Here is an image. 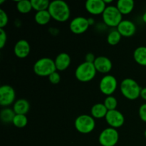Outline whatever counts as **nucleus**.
Returning <instances> with one entry per match:
<instances>
[{
	"label": "nucleus",
	"instance_id": "1",
	"mask_svg": "<svg viewBox=\"0 0 146 146\" xmlns=\"http://www.w3.org/2000/svg\"><path fill=\"white\" fill-rule=\"evenodd\" d=\"M53 19L58 22H65L69 19L71 11L68 4L62 0H54L50 2L48 9Z\"/></svg>",
	"mask_w": 146,
	"mask_h": 146
},
{
	"label": "nucleus",
	"instance_id": "2",
	"mask_svg": "<svg viewBox=\"0 0 146 146\" xmlns=\"http://www.w3.org/2000/svg\"><path fill=\"white\" fill-rule=\"evenodd\" d=\"M120 89L121 94L125 98L131 101H134L140 97L142 88L135 80L126 78L121 81Z\"/></svg>",
	"mask_w": 146,
	"mask_h": 146
},
{
	"label": "nucleus",
	"instance_id": "3",
	"mask_svg": "<svg viewBox=\"0 0 146 146\" xmlns=\"http://www.w3.org/2000/svg\"><path fill=\"white\" fill-rule=\"evenodd\" d=\"M33 69L35 74L41 77H48L51 74L57 71L54 60L48 57H44L37 60Z\"/></svg>",
	"mask_w": 146,
	"mask_h": 146
},
{
	"label": "nucleus",
	"instance_id": "4",
	"mask_svg": "<svg viewBox=\"0 0 146 146\" xmlns=\"http://www.w3.org/2000/svg\"><path fill=\"white\" fill-rule=\"evenodd\" d=\"M96 72L97 71L94 66V63L84 61L76 68L75 76L78 81L86 83L92 81L95 78Z\"/></svg>",
	"mask_w": 146,
	"mask_h": 146
},
{
	"label": "nucleus",
	"instance_id": "5",
	"mask_svg": "<svg viewBox=\"0 0 146 146\" xmlns=\"http://www.w3.org/2000/svg\"><path fill=\"white\" fill-rule=\"evenodd\" d=\"M103 21L106 26L116 27L123 21V15L115 6H107L102 14Z\"/></svg>",
	"mask_w": 146,
	"mask_h": 146
},
{
	"label": "nucleus",
	"instance_id": "6",
	"mask_svg": "<svg viewBox=\"0 0 146 146\" xmlns=\"http://www.w3.org/2000/svg\"><path fill=\"white\" fill-rule=\"evenodd\" d=\"M74 126L76 131L82 134H88L96 127V121L91 115L82 114L76 118Z\"/></svg>",
	"mask_w": 146,
	"mask_h": 146
},
{
	"label": "nucleus",
	"instance_id": "7",
	"mask_svg": "<svg viewBox=\"0 0 146 146\" xmlns=\"http://www.w3.org/2000/svg\"><path fill=\"white\" fill-rule=\"evenodd\" d=\"M119 140V133L115 128H107L101 131L98 142L102 146H115Z\"/></svg>",
	"mask_w": 146,
	"mask_h": 146
},
{
	"label": "nucleus",
	"instance_id": "8",
	"mask_svg": "<svg viewBox=\"0 0 146 146\" xmlns=\"http://www.w3.org/2000/svg\"><path fill=\"white\" fill-rule=\"evenodd\" d=\"M118 86V81L115 76L110 74L105 75L99 83V89L104 95L112 96Z\"/></svg>",
	"mask_w": 146,
	"mask_h": 146
},
{
	"label": "nucleus",
	"instance_id": "9",
	"mask_svg": "<svg viewBox=\"0 0 146 146\" xmlns=\"http://www.w3.org/2000/svg\"><path fill=\"white\" fill-rule=\"evenodd\" d=\"M16 93L13 87L10 85H2L0 87V105L8 107L14 104Z\"/></svg>",
	"mask_w": 146,
	"mask_h": 146
},
{
	"label": "nucleus",
	"instance_id": "10",
	"mask_svg": "<svg viewBox=\"0 0 146 146\" xmlns=\"http://www.w3.org/2000/svg\"><path fill=\"white\" fill-rule=\"evenodd\" d=\"M106 121L111 128H118L125 123V117L123 114L118 110L108 111L105 117Z\"/></svg>",
	"mask_w": 146,
	"mask_h": 146
},
{
	"label": "nucleus",
	"instance_id": "11",
	"mask_svg": "<svg viewBox=\"0 0 146 146\" xmlns=\"http://www.w3.org/2000/svg\"><path fill=\"white\" fill-rule=\"evenodd\" d=\"M88 19L84 17H76L70 22L69 28L75 34H81L88 30L89 27Z\"/></svg>",
	"mask_w": 146,
	"mask_h": 146
},
{
	"label": "nucleus",
	"instance_id": "12",
	"mask_svg": "<svg viewBox=\"0 0 146 146\" xmlns=\"http://www.w3.org/2000/svg\"><path fill=\"white\" fill-rule=\"evenodd\" d=\"M106 7L104 0H88L85 3L86 9L92 15L103 14Z\"/></svg>",
	"mask_w": 146,
	"mask_h": 146
},
{
	"label": "nucleus",
	"instance_id": "13",
	"mask_svg": "<svg viewBox=\"0 0 146 146\" xmlns=\"http://www.w3.org/2000/svg\"><path fill=\"white\" fill-rule=\"evenodd\" d=\"M116 29L123 37H131L133 36L136 32V26L130 20H123L119 25L117 27Z\"/></svg>",
	"mask_w": 146,
	"mask_h": 146
},
{
	"label": "nucleus",
	"instance_id": "14",
	"mask_svg": "<svg viewBox=\"0 0 146 146\" xmlns=\"http://www.w3.org/2000/svg\"><path fill=\"white\" fill-rule=\"evenodd\" d=\"M94 64L96 71L101 74H108L111 71L113 67V64L111 60L104 56L96 57Z\"/></svg>",
	"mask_w": 146,
	"mask_h": 146
},
{
	"label": "nucleus",
	"instance_id": "15",
	"mask_svg": "<svg viewBox=\"0 0 146 146\" xmlns=\"http://www.w3.org/2000/svg\"><path fill=\"white\" fill-rule=\"evenodd\" d=\"M31 51L30 44L27 40L20 39L15 44L14 47V53L17 57L19 58H25L29 54Z\"/></svg>",
	"mask_w": 146,
	"mask_h": 146
},
{
	"label": "nucleus",
	"instance_id": "16",
	"mask_svg": "<svg viewBox=\"0 0 146 146\" xmlns=\"http://www.w3.org/2000/svg\"><path fill=\"white\" fill-rule=\"evenodd\" d=\"M54 62H55L56 68L57 71H63L66 70L69 67L71 62V59L70 56L67 53L63 52L60 53L58 55H57L55 60H54Z\"/></svg>",
	"mask_w": 146,
	"mask_h": 146
},
{
	"label": "nucleus",
	"instance_id": "17",
	"mask_svg": "<svg viewBox=\"0 0 146 146\" xmlns=\"http://www.w3.org/2000/svg\"><path fill=\"white\" fill-rule=\"evenodd\" d=\"M134 6L135 2L133 0H118L115 7L122 15H127L132 12Z\"/></svg>",
	"mask_w": 146,
	"mask_h": 146
},
{
	"label": "nucleus",
	"instance_id": "18",
	"mask_svg": "<svg viewBox=\"0 0 146 146\" xmlns=\"http://www.w3.org/2000/svg\"><path fill=\"white\" fill-rule=\"evenodd\" d=\"M30 104L26 99H19L14 102L13 105V110L16 114L26 115L29 111Z\"/></svg>",
	"mask_w": 146,
	"mask_h": 146
},
{
	"label": "nucleus",
	"instance_id": "19",
	"mask_svg": "<svg viewBox=\"0 0 146 146\" xmlns=\"http://www.w3.org/2000/svg\"><path fill=\"white\" fill-rule=\"evenodd\" d=\"M108 109L102 103H98V104H94L91 109V116L94 118H105L108 113Z\"/></svg>",
	"mask_w": 146,
	"mask_h": 146
},
{
	"label": "nucleus",
	"instance_id": "20",
	"mask_svg": "<svg viewBox=\"0 0 146 146\" xmlns=\"http://www.w3.org/2000/svg\"><path fill=\"white\" fill-rule=\"evenodd\" d=\"M133 58L135 62L143 66H146V46H142L135 49Z\"/></svg>",
	"mask_w": 146,
	"mask_h": 146
},
{
	"label": "nucleus",
	"instance_id": "21",
	"mask_svg": "<svg viewBox=\"0 0 146 146\" xmlns=\"http://www.w3.org/2000/svg\"><path fill=\"white\" fill-rule=\"evenodd\" d=\"M51 19L52 18H51V14L48 12V10L36 11L35 16H34V20H35L36 23L41 26H44L48 24Z\"/></svg>",
	"mask_w": 146,
	"mask_h": 146
},
{
	"label": "nucleus",
	"instance_id": "22",
	"mask_svg": "<svg viewBox=\"0 0 146 146\" xmlns=\"http://www.w3.org/2000/svg\"><path fill=\"white\" fill-rule=\"evenodd\" d=\"M16 115L15 112L14 111L13 108H5L1 109L0 112V118L1 121L4 123H12L13 120H14V116Z\"/></svg>",
	"mask_w": 146,
	"mask_h": 146
},
{
	"label": "nucleus",
	"instance_id": "23",
	"mask_svg": "<svg viewBox=\"0 0 146 146\" xmlns=\"http://www.w3.org/2000/svg\"><path fill=\"white\" fill-rule=\"evenodd\" d=\"M17 9L19 12L21 13V14H25L29 13L33 8L31 1L21 0V1H17Z\"/></svg>",
	"mask_w": 146,
	"mask_h": 146
},
{
	"label": "nucleus",
	"instance_id": "24",
	"mask_svg": "<svg viewBox=\"0 0 146 146\" xmlns=\"http://www.w3.org/2000/svg\"><path fill=\"white\" fill-rule=\"evenodd\" d=\"M31 2L33 9L36 11L48 10L50 4L48 0H31Z\"/></svg>",
	"mask_w": 146,
	"mask_h": 146
},
{
	"label": "nucleus",
	"instance_id": "25",
	"mask_svg": "<svg viewBox=\"0 0 146 146\" xmlns=\"http://www.w3.org/2000/svg\"><path fill=\"white\" fill-rule=\"evenodd\" d=\"M13 125L19 128H24L28 123V118L26 115L16 114L12 122Z\"/></svg>",
	"mask_w": 146,
	"mask_h": 146
},
{
	"label": "nucleus",
	"instance_id": "26",
	"mask_svg": "<svg viewBox=\"0 0 146 146\" xmlns=\"http://www.w3.org/2000/svg\"><path fill=\"white\" fill-rule=\"evenodd\" d=\"M122 36L120 34L118 30H112L107 36V41L111 46H115L120 42Z\"/></svg>",
	"mask_w": 146,
	"mask_h": 146
},
{
	"label": "nucleus",
	"instance_id": "27",
	"mask_svg": "<svg viewBox=\"0 0 146 146\" xmlns=\"http://www.w3.org/2000/svg\"><path fill=\"white\" fill-rule=\"evenodd\" d=\"M104 104L108 111H113V110L116 109V107L118 106V101L117 99L113 96H108L104 100Z\"/></svg>",
	"mask_w": 146,
	"mask_h": 146
},
{
	"label": "nucleus",
	"instance_id": "28",
	"mask_svg": "<svg viewBox=\"0 0 146 146\" xmlns=\"http://www.w3.org/2000/svg\"><path fill=\"white\" fill-rule=\"evenodd\" d=\"M9 21V17L5 11L1 9H0V28L4 29L7 25Z\"/></svg>",
	"mask_w": 146,
	"mask_h": 146
},
{
	"label": "nucleus",
	"instance_id": "29",
	"mask_svg": "<svg viewBox=\"0 0 146 146\" xmlns=\"http://www.w3.org/2000/svg\"><path fill=\"white\" fill-rule=\"evenodd\" d=\"M7 40V33L4 29L0 28V49H2L6 45Z\"/></svg>",
	"mask_w": 146,
	"mask_h": 146
},
{
	"label": "nucleus",
	"instance_id": "30",
	"mask_svg": "<svg viewBox=\"0 0 146 146\" xmlns=\"http://www.w3.org/2000/svg\"><path fill=\"white\" fill-rule=\"evenodd\" d=\"M48 80L53 84H58L61 81V76L57 71H55L48 76Z\"/></svg>",
	"mask_w": 146,
	"mask_h": 146
},
{
	"label": "nucleus",
	"instance_id": "31",
	"mask_svg": "<svg viewBox=\"0 0 146 146\" xmlns=\"http://www.w3.org/2000/svg\"><path fill=\"white\" fill-rule=\"evenodd\" d=\"M138 113H139L140 118H141L143 122L146 123V104H142V105L140 106Z\"/></svg>",
	"mask_w": 146,
	"mask_h": 146
},
{
	"label": "nucleus",
	"instance_id": "32",
	"mask_svg": "<svg viewBox=\"0 0 146 146\" xmlns=\"http://www.w3.org/2000/svg\"><path fill=\"white\" fill-rule=\"evenodd\" d=\"M96 57L93 53H88L85 56V61L88 63H94Z\"/></svg>",
	"mask_w": 146,
	"mask_h": 146
},
{
	"label": "nucleus",
	"instance_id": "33",
	"mask_svg": "<svg viewBox=\"0 0 146 146\" xmlns=\"http://www.w3.org/2000/svg\"><path fill=\"white\" fill-rule=\"evenodd\" d=\"M141 96L143 99L146 101V87H145V88H143L142 89H141V96Z\"/></svg>",
	"mask_w": 146,
	"mask_h": 146
},
{
	"label": "nucleus",
	"instance_id": "34",
	"mask_svg": "<svg viewBox=\"0 0 146 146\" xmlns=\"http://www.w3.org/2000/svg\"><path fill=\"white\" fill-rule=\"evenodd\" d=\"M88 23H89V25H94V23H95V20H94V18H88Z\"/></svg>",
	"mask_w": 146,
	"mask_h": 146
},
{
	"label": "nucleus",
	"instance_id": "35",
	"mask_svg": "<svg viewBox=\"0 0 146 146\" xmlns=\"http://www.w3.org/2000/svg\"><path fill=\"white\" fill-rule=\"evenodd\" d=\"M142 19H143V22L146 24V11L144 12V14H143Z\"/></svg>",
	"mask_w": 146,
	"mask_h": 146
},
{
	"label": "nucleus",
	"instance_id": "36",
	"mask_svg": "<svg viewBox=\"0 0 146 146\" xmlns=\"http://www.w3.org/2000/svg\"><path fill=\"white\" fill-rule=\"evenodd\" d=\"M104 2L106 3V4H110V3L113 2V0H104Z\"/></svg>",
	"mask_w": 146,
	"mask_h": 146
},
{
	"label": "nucleus",
	"instance_id": "37",
	"mask_svg": "<svg viewBox=\"0 0 146 146\" xmlns=\"http://www.w3.org/2000/svg\"><path fill=\"white\" fill-rule=\"evenodd\" d=\"M4 2H5V1H4V0H1V1H0V4H1L2 3H4Z\"/></svg>",
	"mask_w": 146,
	"mask_h": 146
},
{
	"label": "nucleus",
	"instance_id": "38",
	"mask_svg": "<svg viewBox=\"0 0 146 146\" xmlns=\"http://www.w3.org/2000/svg\"><path fill=\"white\" fill-rule=\"evenodd\" d=\"M144 135H145V138H146V130L145 131V133H144Z\"/></svg>",
	"mask_w": 146,
	"mask_h": 146
}]
</instances>
